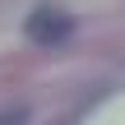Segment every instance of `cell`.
I'll return each instance as SVG.
<instances>
[{
  "label": "cell",
  "mask_w": 125,
  "mask_h": 125,
  "mask_svg": "<svg viewBox=\"0 0 125 125\" xmlns=\"http://www.w3.org/2000/svg\"><path fill=\"white\" fill-rule=\"evenodd\" d=\"M70 28H74V19H70L65 9H56V5H42V9H32V14H28V37H32V42H42V46L65 42V37H70Z\"/></svg>",
  "instance_id": "6da1fadb"
}]
</instances>
